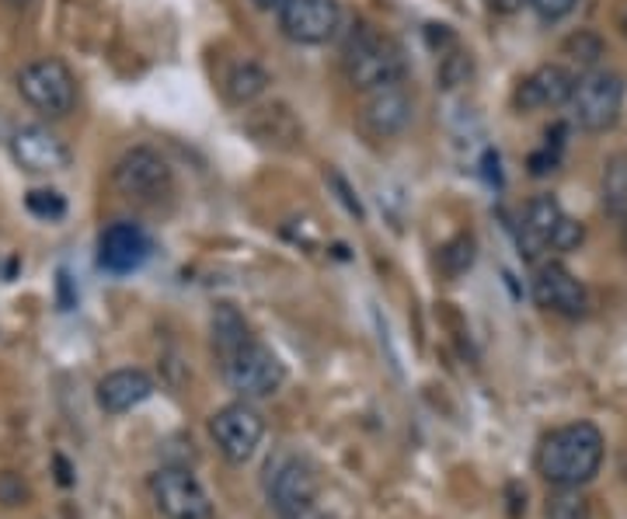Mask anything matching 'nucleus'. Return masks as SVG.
Instances as JSON below:
<instances>
[{"label":"nucleus","mask_w":627,"mask_h":519,"mask_svg":"<svg viewBox=\"0 0 627 519\" xmlns=\"http://www.w3.org/2000/svg\"><path fill=\"white\" fill-rule=\"evenodd\" d=\"M213 349L220 356L224 381L237 397H269L286 384V366L276 352L258 342L234 307L213 314Z\"/></svg>","instance_id":"obj_1"},{"label":"nucleus","mask_w":627,"mask_h":519,"mask_svg":"<svg viewBox=\"0 0 627 519\" xmlns=\"http://www.w3.org/2000/svg\"><path fill=\"white\" fill-rule=\"evenodd\" d=\"M603 454H607V443L593 422H572L541 439L537 475L554 488H583L599 475Z\"/></svg>","instance_id":"obj_2"},{"label":"nucleus","mask_w":627,"mask_h":519,"mask_svg":"<svg viewBox=\"0 0 627 519\" xmlns=\"http://www.w3.org/2000/svg\"><path fill=\"white\" fill-rule=\"evenodd\" d=\"M342 66L352 87L373 91L383 84H398L404 77V53L391 35H383L370 25H359L346 42Z\"/></svg>","instance_id":"obj_3"},{"label":"nucleus","mask_w":627,"mask_h":519,"mask_svg":"<svg viewBox=\"0 0 627 519\" xmlns=\"http://www.w3.org/2000/svg\"><path fill=\"white\" fill-rule=\"evenodd\" d=\"M321 478L314 464L300 454H279L265 467V495L279 519H307L318 502Z\"/></svg>","instance_id":"obj_4"},{"label":"nucleus","mask_w":627,"mask_h":519,"mask_svg":"<svg viewBox=\"0 0 627 519\" xmlns=\"http://www.w3.org/2000/svg\"><path fill=\"white\" fill-rule=\"evenodd\" d=\"M624 77L614 74V70H586L583 77L575 81V94H572V115H575V126L583 133H610L620 123V112H624Z\"/></svg>","instance_id":"obj_5"},{"label":"nucleus","mask_w":627,"mask_h":519,"mask_svg":"<svg viewBox=\"0 0 627 519\" xmlns=\"http://www.w3.org/2000/svg\"><path fill=\"white\" fill-rule=\"evenodd\" d=\"M18 91L45 120H63L78 105V84L60 60H35L18 74Z\"/></svg>","instance_id":"obj_6"},{"label":"nucleus","mask_w":627,"mask_h":519,"mask_svg":"<svg viewBox=\"0 0 627 519\" xmlns=\"http://www.w3.org/2000/svg\"><path fill=\"white\" fill-rule=\"evenodd\" d=\"M209 436L230 464H248L265 436V418L251 401H230L209 418Z\"/></svg>","instance_id":"obj_7"},{"label":"nucleus","mask_w":627,"mask_h":519,"mask_svg":"<svg viewBox=\"0 0 627 519\" xmlns=\"http://www.w3.org/2000/svg\"><path fill=\"white\" fill-rule=\"evenodd\" d=\"M151 499L164 519H213L203 481L185 467H161L151 475Z\"/></svg>","instance_id":"obj_8"},{"label":"nucleus","mask_w":627,"mask_h":519,"mask_svg":"<svg viewBox=\"0 0 627 519\" xmlns=\"http://www.w3.org/2000/svg\"><path fill=\"white\" fill-rule=\"evenodd\" d=\"M112 178L119 193L136 203H157L172 193V168H167V160L151 147H133L130 154H123Z\"/></svg>","instance_id":"obj_9"},{"label":"nucleus","mask_w":627,"mask_h":519,"mask_svg":"<svg viewBox=\"0 0 627 519\" xmlns=\"http://www.w3.org/2000/svg\"><path fill=\"white\" fill-rule=\"evenodd\" d=\"M276 14L282 35L297 45H321L342 25L339 0H282Z\"/></svg>","instance_id":"obj_10"},{"label":"nucleus","mask_w":627,"mask_h":519,"mask_svg":"<svg viewBox=\"0 0 627 519\" xmlns=\"http://www.w3.org/2000/svg\"><path fill=\"white\" fill-rule=\"evenodd\" d=\"M412 123V94L404 91V84H383L367 91V102L359 108V126L373 139H391L401 136Z\"/></svg>","instance_id":"obj_11"},{"label":"nucleus","mask_w":627,"mask_h":519,"mask_svg":"<svg viewBox=\"0 0 627 519\" xmlns=\"http://www.w3.org/2000/svg\"><path fill=\"white\" fill-rule=\"evenodd\" d=\"M534 300L558 318H583L589 311V293L562 262H544L534 279Z\"/></svg>","instance_id":"obj_12"},{"label":"nucleus","mask_w":627,"mask_h":519,"mask_svg":"<svg viewBox=\"0 0 627 519\" xmlns=\"http://www.w3.org/2000/svg\"><path fill=\"white\" fill-rule=\"evenodd\" d=\"M11 157L29 175H56L70 164L66 144L45 126H21L11 136Z\"/></svg>","instance_id":"obj_13"},{"label":"nucleus","mask_w":627,"mask_h":519,"mask_svg":"<svg viewBox=\"0 0 627 519\" xmlns=\"http://www.w3.org/2000/svg\"><path fill=\"white\" fill-rule=\"evenodd\" d=\"M575 74L562 63H544L534 74H526L513 94L516 112H537V108H562L575 94Z\"/></svg>","instance_id":"obj_14"},{"label":"nucleus","mask_w":627,"mask_h":519,"mask_svg":"<svg viewBox=\"0 0 627 519\" xmlns=\"http://www.w3.org/2000/svg\"><path fill=\"white\" fill-rule=\"evenodd\" d=\"M568 220V214L562 209V203L554 196H537L530 199L526 214L520 220V255L526 258V262H537V258L544 251L554 248V241H558V230L562 224Z\"/></svg>","instance_id":"obj_15"},{"label":"nucleus","mask_w":627,"mask_h":519,"mask_svg":"<svg viewBox=\"0 0 627 519\" xmlns=\"http://www.w3.org/2000/svg\"><path fill=\"white\" fill-rule=\"evenodd\" d=\"M151 258V238L136 224H112L99 238V266L112 276L136 272Z\"/></svg>","instance_id":"obj_16"},{"label":"nucleus","mask_w":627,"mask_h":519,"mask_svg":"<svg viewBox=\"0 0 627 519\" xmlns=\"http://www.w3.org/2000/svg\"><path fill=\"white\" fill-rule=\"evenodd\" d=\"M154 394V381L143 370H115L99 381V405L109 415H123Z\"/></svg>","instance_id":"obj_17"},{"label":"nucleus","mask_w":627,"mask_h":519,"mask_svg":"<svg viewBox=\"0 0 627 519\" xmlns=\"http://www.w3.org/2000/svg\"><path fill=\"white\" fill-rule=\"evenodd\" d=\"M265 87H269V74L251 60L237 63L224 81V94L230 105H251L255 98H261Z\"/></svg>","instance_id":"obj_18"},{"label":"nucleus","mask_w":627,"mask_h":519,"mask_svg":"<svg viewBox=\"0 0 627 519\" xmlns=\"http://www.w3.org/2000/svg\"><path fill=\"white\" fill-rule=\"evenodd\" d=\"M603 206L614 217H627V154H614L603 168Z\"/></svg>","instance_id":"obj_19"},{"label":"nucleus","mask_w":627,"mask_h":519,"mask_svg":"<svg viewBox=\"0 0 627 519\" xmlns=\"http://www.w3.org/2000/svg\"><path fill=\"white\" fill-rule=\"evenodd\" d=\"M603 50H607V45H603V39H599L596 32H589V29H578V32H572V35L562 42V53H565L572 63L583 66V70H596Z\"/></svg>","instance_id":"obj_20"},{"label":"nucleus","mask_w":627,"mask_h":519,"mask_svg":"<svg viewBox=\"0 0 627 519\" xmlns=\"http://www.w3.org/2000/svg\"><path fill=\"white\" fill-rule=\"evenodd\" d=\"M547 519H593L589 499L578 488H554L547 495Z\"/></svg>","instance_id":"obj_21"},{"label":"nucleus","mask_w":627,"mask_h":519,"mask_svg":"<svg viewBox=\"0 0 627 519\" xmlns=\"http://www.w3.org/2000/svg\"><path fill=\"white\" fill-rule=\"evenodd\" d=\"M25 209L35 220L56 224V220L66 217V199L56 193V188H32V193L25 196Z\"/></svg>","instance_id":"obj_22"},{"label":"nucleus","mask_w":627,"mask_h":519,"mask_svg":"<svg viewBox=\"0 0 627 519\" xmlns=\"http://www.w3.org/2000/svg\"><path fill=\"white\" fill-rule=\"evenodd\" d=\"M471 266H474V238H471V233H461V238H453V241L440 251V269H443L450 279L464 276Z\"/></svg>","instance_id":"obj_23"},{"label":"nucleus","mask_w":627,"mask_h":519,"mask_svg":"<svg viewBox=\"0 0 627 519\" xmlns=\"http://www.w3.org/2000/svg\"><path fill=\"white\" fill-rule=\"evenodd\" d=\"M526 4L534 8V14L541 21H562V18H568L575 11L578 0H526Z\"/></svg>","instance_id":"obj_24"},{"label":"nucleus","mask_w":627,"mask_h":519,"mask_svg":"<svg viewBox=\"0 0 627 519\" xmlns=\"http://www.w3.org/2000/svg\"><path fill=\"white\" fill-rule=\"evenodd\" d=\"M558 160H562V150H554V147L544 144V150H537L534 157H530V175L544 178V175H551L554 168H558Z\"/></svg>","instance_id":"obj_25"},{"label":"nucleus","mask_w":627,"mask_h":519,"mask_svg":"<svg viewBox=\"0 0 627 519\" xmlns=\"http://www.w3.org/2000/svg\"><path fill=\"white\" fill-rule=\"evenodd\" d=\"M25 495H29V488L21 485L18 475H0V502L18 506V502H25Z\"/></svg>","instance_id":"obj_26"},{"label":"nucleus","mask_w":627,"mask_h":519,"mask_svg":"<svg viewBox=\"0 0 627 519\" xmlns=\"http://www.w3.org/2000/svg\"><path fill=\"white\" fill-rule=\"evenodd\" d=\"M328 181H331L335 188H339V199L346 203V209H349V214H352V217H359V220H363V206H359V199L352 196V188L346 185V178H342L339 172H331V175H328Z\"/></svg>","instance_id":"obj_27"},{"label":"nucleus","mask_w":627,"mask_h":519,"mask_svg":"<svg viewBox=\"0 0 627 519\" xmlns=\"http://www.w3.org/2000/svg\"><path fill=\"white\" fill-rule=\"evenodd\" d=\"M523 4H526V0H485V8L495 11V14H516Z\"/></svg>","instance_id":"obj_28"},{"label":"nucleus","mask_w":627,"mask_h":519,"mask_svg":"<svg viewBox=\"0 0 627 519\" xmlns=\"http://www.w3.org/2000/svg\"><path fill=\"white\" fill-rule=\"evenodd\" d=\"M485 178L489 181H502V172H498V154L495 150H485Z\"/></svg>","instance_id":"obj_29"},{"label":"nucleus","mask_w":627,"mask_h":519,"mask_svg":"<svg viewBox=\"0 0 627 519\" xmlns=\"http://www.w3.org/2000/svg\"><path fill=\"white\" fill-rule=\"evenodd\" d=\"M60 293H63V300H60L63 307H70V303H74V297H70V276H66L63 269H60Z\"/></svg>","instance_id":"obj_30"},{"label":"nucleus","mask_w":627,"mask_h":519,"mask_svg":"<svg viewBox=\"0 0 627 519\" xmlns=\"http://www.w3.org/2000/svg\"><path fill=\"white\" fill-rule=\"evenodd\" d=\"M251 4H255L258 11H279L282 0H251Z\"/></svg>","instance_id":"obj_31"},{"label":"nucleus","mask_w":627,"mask_h":519,"mask_svg":"<svg viewBox=\"0 0 627 519\" xmlns=\"http://www.w3.org/2000/svg\"><path fill=\"white\" fill-rule=\"evenodd\" d=\"M4 4H8V8H18V11H21V8H29V0H4Z\"/></svg>","instance_id":"obj_32"},{"label":"nucleus","mask_w":627,"mask_h":519,"mask_svg":"<svg viewBox=\"0 0 627 519\" xmlns=\"http://www.w3.org/2000/svg\"><path fill=\"white\" fill-rule=\"evenodd\" d=\"M620 29H624V35H627V11H624V21H620Z\"/></svg>","instance_id":"obj_33"},{"label":"nucleus","mask_w":627,"mask_h":519,"mask_svg":"<svg viewBox=\"0 0 627 519\" xmlns=\"http://www.w3.org/2000/svg\"><path fill=\"white\" fill-rule=\"evenodd\" d=\"M321 519H335V516H321Z\"/></svg>","instance_id":"obj_34"}]
</instances>
